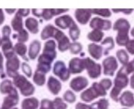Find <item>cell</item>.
Wrapping results in <instances>:
<instances>
[{"label":"cell","mask_w":134,"mask_h":109,"mask_svg":"<svg viewBox=\"0 0 134 109\" xmlns=\"http://www.w3.org/2000/svg\"><path fill=\"white\" fill-rule=\"evenodd\" d=\"M123 71L125 72V73L128 76L131 73H133L134 72V58L133 61H129L126 65L121 66Z\"/></svg>","instance_id":"cell-40"},{"label":"cell","mask_w":134,"mask_h":109,"mask_svg":"<svg viewBox=\"0 0 134 109\" xmlns=\"http://www.w3.org/2000/svg\"><path fill=\"white\" fill-rule=\"evenodd\" d=\"M19 96L18 91L16 89L4 98L2 107L0 109H12L19 103Z\"/></svg>","instance_id":"cell-15"},{"label":"cell","mask_w":134,"mask_h":109,"mask_svg":"<svg viewBox=\"0 0 134 109\" xmlns=\"http://www.w3.org/2000/svg\"><path fill=\"white\" fill-rule=\"evenodd\" d=\"M107 94V90L100 85L99 82H94L90 87L82 92L80 97L82 101L88 103L98 97H104Z\"/></svg>","instance_id":"cell-4"},{"label":"cell","mask_w":134,"mask_h":109,"mask_svg":"<svg viewBox=\"0 0 134 109\" xmlns=\"http://www.w3.org/2000/svg\"><path fill=\"white\" fill-rule=\"evenodd\" d=\"M85 69L87 71L88 76L92 79L99 78L102 72V67L100 64H98L90 58H85Z\"/></svg>","instance_id":"cell-8"},{"label":"cell","mask_w":134,"mask_h":109,"mask_svg":"<svg viewBox=\"0 0 134 109\" xmlns=\"http://www.w3.org/2000/svg\"><path fill=\"white\" fill-rule=\"evenodd\" d=\"M3 61H4V58H3V56H2V54L0 52V75H1V76L4 74Z\"/></svg>","instance_id":"cell-48"},{"label":"cell","mask_w":134,"mask_h":109,"mask_svg":"<svg viewBox=\"0 0 134 109\" xmlns=\"http://www.w3.org/2000/svg\"><path fill=\"white\" fill-rule=\"evenodd\" d=\"M56 46L57 44L54 40H48L45 43L43 53L38 57L36 70L44 74L48 73L51 70L52 64L57 58Z\"/></svg>","instance_id":"cell-1"},{"label":"cell","mask_w":134,"mask_h":109,"mask_svg":"<svg viewBox=\"0 0 134 109\" xmlns=\"http://www.w3.org/2000/svg\"><path fill=\"white\" fill-rule=\"evenodd\" d=\"M25 25L31 34H35L39 32V23L35 18H28L25 22Z\"/></svg>","instance_id":"cell-26"},{"label":"cell","mask_w":134,"mask_h":109,"mask_svg":"<svg viewBox=\"0 0 134 109\" xmlns=\"http://www.w3.org/2000/svg\"><path fill=\"white\" fill-rule=\"evenodd\" d=\"M100 46L103 47V49H104V54L103 55H107L109 54V52L115 47L114 39L113 37H107V38H104L100 42Z\"/></svg>","instance_id":"cell-24"},{"label":"cell","mask_w":134,"mask_h":109,"mask_svg":"<svg viewBox=\"0 0 134 109\" xmlns=\"http://www.w3.org/2000/svg\"><path fill=\"white\" fill-rule=\"evenodd\" d=\"M53 109H67L68 105L60 97H56L52 101Z\"/></svg>","instance_id":"cell-36"},{"label":"cell","mask_w":134,"mask_h":109,"mask_svg":"<svg viewBox=\"0 0 134 109\" xmlns=\"http://www.w3.org/2000/svg\"><path fill=\"white\" fill-rule=\"evenodd\" d=\"M5 11L8 14H14V12L16 11V9H5Z\"/></svg>","instance_id":"cell-51"},{"label":"cell","mask_w":134,"mask_h":109,"mask_svg":"<svg viewBox=\"0 0 134 109\" xmlns=\"http://www.w3.org/2000/svg\"><path fill=\"white\" fill-rule=\"evenodd\" d=\"M116 58L118 61L122 64V66L126 65L129 62V55L125 49H119L116 52Z\"/></svg>","instance_id":"cell-31"},{"label":"cell","mask_w":134,"mask_h":109,"mask_svg":"<svg viewBox=\"0 0 134 109\" xmlns=\"http://www.w3.org/2000/svg\"><path fill=\"white\" fill-rule=\"evenodd\" d=\"M69 11V9H33L31 10V12L34 16L39 18H43L46 21H48L52 19L54 16L66 13Z\"/></svg>","instance_id":"cell-7"},{"label":"cell","mask_w":134,"mask_h":109,"mask_svg":"<svg viewBox=\"0 0 134 109\" xmlns=\"http://www.w3.org/2000/svg\"><path fill=\"white\" fill-rule=\"evenodd\" d=\"M113 29L118 32L115 37L116 43L119 46H125L130 40L129 32L130 30V24L129 21L125 18H119L114 23Z\"/></svg>","instance_id":"cell-2"},{"label":"cell","mask_w":134,"mask_h":109,"mask_svg":"<svg viewBox=\"0 0 134 109\" xmlns=\"http://www.w3.org/2000/svg\"><path fill=\"white\" fill-rule=\"evenodd\" d=\"M39 105V100L35 97L25 98L22 102L21 109H37Z\"/></svg>","instance_id":"cell-23"},{"label":"cell","mask_w":134,"mask_h":109,"mask_svg":"<svg viewBox=\"0 0 134 109\" xmlns=\"http://www.w3.org/2000/svg\"><path fill=\"white\" fill-rule=\"evenodd\" d=\"M16 89L13 82L9 79H5L0 84V93L2 94H9Z\"/></svg>","instance_id":"cell-25"},{"label":"cell","mask_w":134,"mask_h":109,"mask_svg":"<svg viewBox=\"0 0 134 109\" xmlns=\"http://www.w3.org/2000/svg\"><path fill=\"white\" fill-rule=\"evenodd\" d=\"M22 70L28 78H31L32 76V70L26 62H23L22 64Z\"/></svg>","instance_id":"cell-41"},{"label":"cell","mask_w":134,"mask_h":109,"mask_svg":"<svg viewBox=\"0 0 134 109\" xmlns=\"http://www.w3.org/2000/svg\"><path fill=\"white\" fill-rule=\"evenodd\" d=\"M69 70L71 74L81 73L85 69V59L81 58H73L69 63Z\"/></svg>","instance_id":"cell-14"},{"label":"cell","mask_w":134,"mask_h":109,"mask_svg":"<svg viewBox=\"0 0 134 109\" xmlns=\"http://www.w3.org/2000/svg\"><path fill=\"white\" fill-rule=\"evenodd\" d=\"M1 45H2V38L0 37V46H1Z\"/></svg>","instance_id":"cell-53"},{"label":"cell","mask_w":134,"mask_h":109,"mask_svg":"<svg viewBox=\"0 0 134 109\" xmlns=\"http://www.w3.org/2000/svg\"><path fill=\"white\" fill-rule=\"evenodd\" d=\"M11 26L14 29V31L19 32L23 29V17L19 15L17 13L15 14L14 17L11 20Z\"/></svg>","instance_id":"cell-30"},{"label":"cell","mask_w":134,"mask_h":109,"mask_svg":"<svg viewBox=\"0 0 134 109\" xmlns=\"http://www.w3.org/2000/svg\"><path fill=\"white\" fill-rule=\"evenodd\" d=\"M53 73L63 81H66L69 79L71 73L69 68H67L63 61H57L53 66Z\"/></svg>","instance_id":"cell-10"},{"label":"cell","mask_w":134,"mask_h":109,"mask_svg":"<svg viewBox=\"0 0 134 109\" xmlns=\"http://www.w3.org/2000/svg\"><path fill=\"white\" fill-rule=\"evenodd\" d=\"M89 85V81L83 76H77L72 79L69 83V87L75 92H81Z\"/></svg>","instance_id":"cell-16"},{"label":"cell","mask_w":134,"mask_h":109,"mask_svg":"<svg viewBox=\"0 0 134 109\" xmlns=\"http://www.w3.org/2000/svg\"><path fill=\"white\" fill-rule=\"evenodd\" d=\"M53 38H54L58 42V50L60 52H64L67 51L70 46V40L65 34L60 31L59 29H56L54 34Z\"/></svg>","instance_id":"cell-11"},{"label":"cell","mask_w":134,"mask_h":109,"mask_svg":"<svg viewBox=\"0 0 134 109\" xmlns=\"http://www.w3.org/2000/svg\"><path fill=\"white\" fill-rule=\"evenodd\" d=\"M90 106V109H108L110 103L108 100L105 98H101L96 102H93Z\"/></svg>","instance_id":"cell-33"},{"label":"cell","mask_w":134,"mask_h":109,"mask_svg":"<svg viewBox=\"0 0 134 109\" xmlns=\"http://www.w3.org/2000/svg\"><path fill=\"white\" fill-rule=\"evenodd\" d=\"M126 51L132 55H134V39L130 40L125 46Z\"/></svg>","instance_id":"cell-44"},{"label":"cell","mask_w":134,"mask_h":109,"mask_svg":"<svg viewBox=\"0 0 134 109\" xmlns=\"http://www.w3.org/2000/svg\"><path fill=\"white\" fill-rule=\"evenodd\" d=\"M13 38H16L18 40V43H24L29 40V32L25 29H23L22 31L19 32L16 34H14Z\"/></svg>","instance_id":"cell-35"},{"label":"cell","mask_w":134,"mask_h":109,"mask_svg":"<svg viewBox=\"0 0 134 109\" xmlns=\"http://www.w3.org/2000/svg\"><path fill=\"white\" fill-rule=\"evenodd\" d=\"M2 37L1 46L5 58H8L16 55L13 46V43L10 38V35L11 34V29L8 25H5L2 28Z\"/></svg>","instance_id":"cell-6"},{"label":"cell","mask_w":134,"mask_h":109,"mask_svg":"<svg viewBox=\"0 0 134 109\" xmlns=\"http://www.w3.org/2000/svg\"><path fill=\"white\" fill-rule=\"evenodd\" d=\"M104 36V33L102 31L93 29L90 32H89L87 34V38L89 40H90L93 43H100L103 40V38Z\"/></svg>","instance_id":"cell-27"},{"label":"cell","mask_w":134,"mask_h":109,"mask_svg":"<svg viewBox=\"0 0 134 109\" xmlns=\"http://www.w3.org/2000/svg\"><path fill=\"white\" fill-rule=\"evenodd\" d=\"M41 50V43L38 40H33L29 49V59L31 60H35L38 57L40 52Z\"/></svg>","instance_id":"cell-22"},{"label":"cell","mask_w":134,"mask_h":109,"mask_svg":"<svg viewBox=\"0 0 134 109\" xmlns=\"http://www.w3.org/2000/svg\"><path fill=\"white\" fill-rule=\"evenodd\" d=\"M47 87L53 95L57 96L59 94V93L62 89V85L61 82L58 79L51 76H49L47 81Z\"/></svg>","instance_id":"cell-20"},{"label":"cell","mask_w":134,"mask_h":109,"mask_svg":"<svg viewBox=\"0 0 134 109\" xmlns=\"http://www.w3.org/2000/svg\"><path fill=\"white\" fill-rule=\"evenodd\" d=\"M91 11L92 14L98 15L104 18L110 17L112 15L111 11L110 9H91Z\"/></svg>","instance_id":"cell-39"},{"label":"cell","mask_w":134,"mask_h":109,"mask_svg":"<svg viewBox=\"0 0 134 109\" xmlns=\"http://www.w3.org/2000/svg\"><path fill=\"white\" fill-rule=\"evenodd\" d=\"M76 96L72 92V90H66L63 96V100L68 103H74L76 102Z\"/></svg>","instance_id":"cell-37"},{"label":"cell","mask_w":134,"mask_h":109,"mask_svg":"<svg viewBox=\"0 0 134 109\" xmlns=\"http://www.w3.org/2000/svg\"><path fill=\"white\" fill-rule=\"evenodd\" d=\"M5 19V14H4V13H3V11L2 9H0V25L4 23Z\"/></svg>","instance_id":"cell-50"},{"label":"cell","mask_w":134,"mask_h":109,"mask_svg":"<svg viewBox=\"0 0 134 109\" xmlns=\"http://www.w3.org/2000/svg\"><path fill=\"white\" fill-rule=\"evenodd\" d=\"M119 102L125 108H132L134 106V94L130 90H125L119 96Z\"/></svg>","instance_id":"cell-17"},{"label":"cell","mask_w":134,"mask_h":109,"mask_svg":"<svg viewBox=\"0 0 134 109\" xmlns=\"http://www.w3.org/2000/svg\"><path fill=\"white\" fill-rule=\"evenodd\" d=\"M88 52L92 58L96 61H98L104 54V49L100 45L92 43L88 45Z\"/></svg>","instance_id":"cell-21"},{"label":"cell","mask_w":134,"mask_h":109,"mask_svg":"<svg viewBox=\"0 0 134 109\" xmlns=\"http://www.w3.org/2000/svg\"><path fill=\"white\" fill-rule=\"evenodd\" d=\"M99 83L107 91L110 90L112 85H113V81L110 79H103L100 81Z\"/></svg>","instance_id":"cell-43"},{"label":"cell","mask_w":134,"mask_h":109,"mask_svg":"<svg viewBox=\"0 0 134 109\" xmlns=\"http://www.w3.org/2000/svg\"><path fill=\"white\" fill-rule=\"evenodd\" d=\"M130 34H131V36H132L133 38H134V27L130 30Z\"/></svg>","instance_id":"cell-52"},{"label":"cell","mask_w":134,"mask_h":109,"mask_svg":"<svg viewBox=\"0 0 134 109\" xmlns=\"http://www.w3.org/2000/svg\"><path fill=\"white\" fill-rule=\"evenodd\" d=\"M121 109H129V108H121Z\"/></svg>","instance_id":"cell-54"},{"label":"cell","mask_w":134,"mask_h":109,"mask_svg":"<svg viewBox=\"0 0 134 109\" xmlns=\"http://www.w3.org/2000/svg\"><path fill=\"white\" fill-rule=\"evenodd\" d=\"M12 109H18L17 108H12Z\"/></svg>","instance_id":"cell-55"},{"label":"cell","mask_w":134,"mask_h":109,"mask_svg":"<svg viewBox=\"0 0 134 109\" xmlns=\"http://www.w3.org/2000/svg\"><path fill=\"white\" fill-rule=\"evenodd\" d=\"M129 83H130V87H131V89L134 90V72L132 74L131 77L130 78Z\"/></svg>","instance_id":"cell-49"},{"label":"cell","mask_w":134,"mask_h":109,"mask_svg":"<svg viewBox=\"0 0 134 109\" xmlns=\"http://www.w3.org/2000/svg\"><path fill=\"white\" fill-rule=\"evenodd\" d=\"M69 51L72 55H77L82 52L83 49V46L81 43L78 42H74V43H70V46L69 48Z\"/></svg>","instance_id":"cell-38"},{"label":"cell","mask_w":134,"mask_h":109,"mask_svg":"<svg viewBox=\"0 0 134 109\" xmlns=\"http://www.w3.org/2000/svg\"><path fill=\"white\" fill-rule=\"evenodd\" d=\"M75 109H90V106L87 104L78 102L75 105Z\"/></svg>","instance_id":"cell-47"},{"label":"cell","mask_w":134,"mask_h":109,"mask_svg":"<svg viewBox=\"0 0 134 109\" xmlns=\"http://www.w3.org/2000/svg\"><path fill=\"white\" fill-rule=\"evenodd\" d=\"M20 66V61L19 58L14 55L11 57L7 58L6 62V72L7 75L10 78H14L15 76L19 74V69Z\"/></svg>","instance_id":"cell-12"},{"label":"cell","mask_w":134,"mask_h":109,"mask_svg":"<svg viewBox=\"0 0 134 109\" xmlns=\"http://www.w3.org/2000/svg\"><path fill=\"white\" fill-rule=\"evenodd\" d=\"M15 54L18 55L19 56L23 58L25 61H29V58L26 56V52H27V46L24 43H16L14 46Z\"/></svg>","instance_id":"cell-29"},{"label":"cell","mask_w":134,"mask_h":109,"mask_svg":"<svg viewBox=\"0 0 134 109\" xmlns=\"http://www.w3.org/2000/svg\"><path fill=\"white\" fill-rule=\"evenodd\" d=\"M91 9H77L75 12L76 20L81 25H86L92 17Z\"/></svg>","instance_id":"cell-19"},{"label":"cell","mask_w":134,"mask_h":109,"mask_svg":"<svg viewBox=\"0 0 134 109\" xmlns=\"http://www.w3.org/2000/svg\"><path fill=\"white\" fill-rule=\"evenodd\" d=\"M75 23V22L72 17L68 14L62 15L54 19L55 25L61 29H69Z\"/></svg>","instance_id":"cell-18"},{"label":"cell","mask_w":134,"mask_h":109,"mask_svg":"<svg viewBox=\"0 0 134 109\" xmlns=\"http://www.w3.org/2000/svg\"><path fill=\"white\" fill-rule=\"evenodd\" d=\"M33 81L34 84H36L39 87L43 86L45 85L46 81V74H44L41 72L36 70L34 72V74L33 76Z\"/></svg>","instance_id":"cell-32"},{"label":"cell","mask_w":134,"mask_h":109,"mask_svg":"<svg viewBox=\"0 0 134 109\" xmlns=\"http://www.w3.org/2000/svg\"><path fill=\"white\" fill-rule=\"evenodd\" d=\"M129 81L130 79L128 78V76L123 71V70L121 67L115 75L114 79V86L110 94V98L114 102H119L120 94L121 90L127 87L129 85Z\"/></svg>","instance_id":"cell-3"},{"label":"cell","mask_w":134,"mask_h":109,"mask_svg":"<svg viewBox=\"0 0 134 109\" xmlns=\"http://www.w3.org/2000/svg\"><path fill=\"white\" fill-rule=\"evenodd\" d=\"M30 12H31L30 9H19L16 13L20 15L22 17H27L30 14Z\"/></svg>","instance_id":"cell-46"},{"label":"cell","mask_w":134,"mask_h":109,"mask_svg":"<svg viewBox=\"0 0 134 109\" xmlns=\"http://www.w3.org/2000/svg\"><path fill=\"white\" fill-rule=\"evenodd\" d=\"M134 10L132 8V9H112L111 11H113V12H114V13H120V12H121V13H124L126 15H130L133 11Z\"/></svg>","instance_id":"cell-45"},{"label":"cell","mask_w":134,"mask_h":109,"mask_svg":"<svg viewBox=\"0 0 134 109\" xmlns=\"http://www.w3.org/2000/svg\"><path fill=\"white\" fill-rule=\"evenodd\" d=\"M13 84L15 87L19 89L21 94L25 97L32 96L35 92L34 86L24 76L19 73L13 78Z\"/></svg>","instance_id":"cell-5"},{"label":"cell","mask_w":134,"mask_h":109,"mask_svg":"<svg viewBox=\"0 0 134 109\" xmlns=\"http://www.w3.org/2000/svg\"><path fill=\"white\" fill-rule=\"evenodd\" d=\"M102 66L104 76H114L115 72L119 68V64L114 56H108L102 62Z\"/></svg>","instance_id":"cell-9"},{"label":"cell","mask_w":134,"mask_h":109,"mask_svg":"<svg viewBox=\"0 0 134 109\" xmlns=\"http://www.w3.org/2000/svg\"><path fill=\"white\" fill-rule=\"evenodd\" d=\"M69 37L72 40V41L76 42L77 40H78L81 35V30L79 27L77 26L76 23L72 25V26L69 28Z\"/></svg>","instance_id":"cell-34"},{"label":"cell","mask_w":134,"mask_h":109,"mask_svg":"<svg viewBox=\"0 0 134 109\" xmlns=\"http://www.w3.org/2000/svg\"><path fill=\"white\" fill-rule=\"evenodd\" d=\"M40 109H53L52 108V101L43 99L40 102Z\"/></svg>","instance_id":"cell-42"},{"label":"cell","mask_w":134,"mask_h":109,"mask_svg":"<svg viewBox=\"0 0 134 109\" xmlns=\"http://www.w3.org/2000/svg\"><path fill=\"white\" fill-rule=\"evenodd\" d=\"M90 27L99 31H109L112 28V22L108 19H104L100 17H96L92 18L90 23Z\"/></svg>","instance_id":"cell-13"},{"label":"cell","mask_w":134,"mask_h":109,"mask_svg":"<svg viewBox=\"0 0 134 109\" xmlns=\"http://www.w3.org/2000/svg\"><path fill=\"white\" fill-rule=\"evenodd\" d=\"M56 27H54L53 25L52 24H48L46 25L43 29L42 30V32L40 34V37L41 39L43 40H48L49 38H53L54 36V34L55 32V30H56Z\"/></svg>","instance_id":"cell-28"}]
</instances>
